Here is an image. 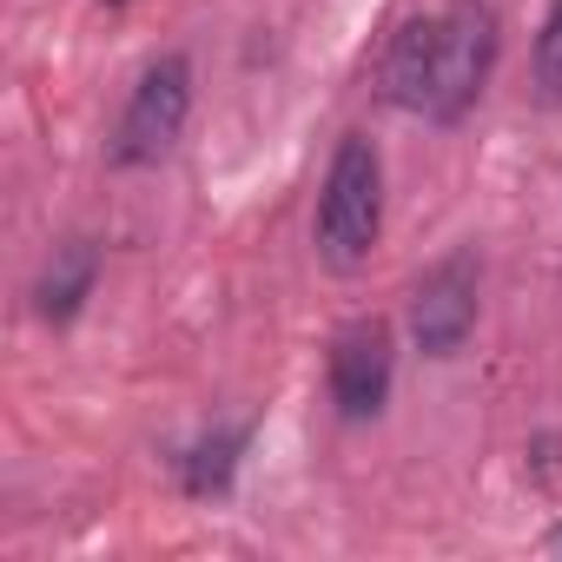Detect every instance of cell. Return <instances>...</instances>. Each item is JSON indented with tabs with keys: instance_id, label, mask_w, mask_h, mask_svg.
Wrapping results in <instances>:
<instances>
[{
	"instance_id": "cell-1",
	"label": "cell",
	"mask_w": 562,
	"mask_h": 562,
	"mask_svg": "<svg viewBox=\"0 0 562 562\" xmlns=\"http://www.w3.org/2000/svg\"><path fill=\"white\" fill-rule=\"evenodd\" d=\"M503 60V14L496 0H450L437 14H411L384 54H378V100L430 120V126H463L476 100L490 93Z\"/></svg>"
},
{
	"instance_id": "cell-2",
	"label": "cell",
	"mask_w": 562,
	"mask_h": 562,
	"mask_svg": "<svg viewBox=\"0 0 562 562\" xmlns=\"http://www.w3.org/2000/svg\"><path fill=\"white\" fill-rule=\"evenodd\" d=\"M378 238H384V153L371 133H338L312 205V251L325 271L351 278L371 265Z\"/></svg>"
},
{
	"instance_id": "cell-3",
	"label": "cell",
	"mask_w": 562,
	"mask_h": 562,
	"mask_svg": "<svg viewBox=\"0 0 562 562\" xmlns=\"http://www.w3.org/2000/svg\"><path fill=\"white\" fill-rule=\"evenodd\" d=\"M192 100H199V74H192V54L186 47H166L139 67V80L126 87V106L106 133V166L113 172H153L159 159H172L186 120H192Z\"/></svg>"
},
{
	"instance_id": "cell-4",
	"label": "cell",
	"mask_w": 562,
	"mask_h": 562,
	"mask_svg": "<svg viewBox=\"0 0 562 562\" xmlns=\"http://www.w3.org/2000/svg\"><path fill=\"white\" fill-rule=\"evenodd\" d=\"M476 318H483V258H476V245H457L417 271V285L404 299V331L424 358L443 364L470 345Z\"/></svg>"
},
{
	"instance_id": "cell-5",
	"label": "cell",
	"mask_w": 562,
	"mask_h": 562,
	"mask_svg": "<svg viewBox=\"0 0 562 562\" xmlns=\"http://www.w3.org/2000/svg\"><path fill=\"white\" fill-rule=\"evenodd\" d=\"M397 391V331L391 318H351L325 345V397L338 424H378Z\"/></svg>"
},
{
	"instance_id": "cell-6",
	"label": "cell",
	"mask_w": 562,
	"mask_h": 562,
	"mask_svg": "<svg viewBox=\"0 0 562 562\" xmlns=\"http://www.w3.org/2000/svg\"><path fill=\"white\" fill-rule=\"evenodd\" d=\"M100 271H106V245H100L93 232H67V238L47 251V265L34 271L27 312H34L47 331H67V325L87 312V299L100 292Z\"/></svg>"
},
{
	"instance_id": "cell-7",
	"label": "cell",
	"mask_w": 562,
	"mask_h": 562,
	"mask_svg": "<svg viewBox=\"0 0 562 562\" xmlns=\"http://www.w3.org/2000/svg\"><path fill=\"white\" fill-rule=\"evenodd\" d=\"M251 417H218V424H205L179 457H172V476H179V496H192V503H218V496H232V483H238V470H245V450H251Z\"/></svg>"
},
{
	"instance_id": "cell-8",
	"label": "cell",
	"mask_w": 562,
	"mask_h": 562,
	"mask_svg": "<svg viewBox=\"0 0 562 562\" xmlns=\"http://www.w3.org/2000/svg\"><path fill=\"white\" fill-rule=\"evenodd\" d=\"M536 100L555 113L562 106V0H549L542 8V27H536Z\"/></svg>"
},
{
	"instance_id": "cell-9",
	"label": "cell",
	"mask_w": 562,
	"mask_h": 562,
	"mask_svg": "<svg viewBox=\"0 0 562 562\" xmlns=\"http://www.w3.org/2000/svg\"><path fill=\"white\" fill-rule=\"evenodd\" d=\"M522 476H529L536 490L562 483V430H536V437L522 443Z\"/></svg>"
},
{
	"instance_id": "cell-10",
	"label": "cell",
	"mask_w": 562,
	"mask_h": 562,
	"mask_svg": "<svg viewBox=\"0 0 562 562\" xmlns=\"http://www.w3.org/2000/svg\"><path fill=\"white\" fill-rule=\"evenodd\" d=\"M542 555H562V522H549V536H542Z\"/></svg>"
},
{
	"instance_id": "cell-11",
	"label": "cell",
	"mask_w": 562,
	"mask_h": 562,
	"mask_svg": "<svg viewBox=\"0 0 562 562\" xmlns=\"http://www.w3.org/2000/svg\"><path fill=\"white\" fill-rule=\"evenodd\" d=\"M100 8H106V14H120V8H133V0H100Z\"/></svg>"
}]
</instances>
